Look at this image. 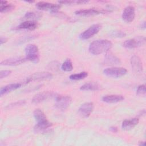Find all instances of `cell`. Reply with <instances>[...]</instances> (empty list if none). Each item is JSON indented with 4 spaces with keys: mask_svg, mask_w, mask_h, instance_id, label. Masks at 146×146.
Returning <instances> with one entry per match:
<instances>
[{
    "mask_svg": "<svg viewBox=\"0 0 146 146\" xmlns=\"http://www.w3.org/2000/svg\"><path fill=\"white\" fill-rule=\"evenodd\" d=\"M112 43L107 39L96 40L90 43L88 50L93 55H99L104 52H107L111 49Z\"/></svg>",
    "mask_w": 146,
    "mask_h": 146,
    "instance_id": "6da1fadb",
    "label": "cell"
},
{
    "mask_svg": "<svg viewBox=\"0 0 146 146\" xmlns=\"http://www.w3.org/2000/svg\"><path fill=\"white\" fill-rule=\"evenodd\" d=\"M34 116L37 121L36 124L34 127L35 132H44L52 126V123L47 120L44 113L41 110L36 109L34 111Z\"/></svg>",
    "mask_w": 146,
    "mask_h": 146,
    "instance_id": "7a4b0ae2",
    "label": "cell"
},
{
    "mask_svg": "<svg viewBox=\"0 0 146 146\" xmlns=\"http://www.w3.org/2000/svg\"><path fill=\"white\" fill-rule=\"evenodd\" d=\"M26 58L34 63L39 60V54L38 47L35 44H28L25 48Z\"/></svg>",
    "mask_w": 146,
    "mask_h": 146,
    "instance_id": "3957f363",
    "label": "cell"
},
{
    "mask_svg": "<svg viewBox=\"0 0 146 146\" xmlns=\"http://www.w3.org/2000/svg\"><path fill=\"white\" fill-rule=\"evenodd\" d=\"M55 105L56 107L60 110H65L71 103V98L69 96L57 95L55 98Z\"/></svg>",
    "mask_w": 146,
    "mask_h": 146,
    "instance_id": "277c9868",
    "label": "cell"
},
{
    "mask_svg": "<svg viewBox=\"0 0 146 146\" xmlns=\"http://www.w3.org/2000/svg\"><path fill=\"white\" fill-rule=\"evenodd\" d=\"M127 70L123 67L107 68L103 71V73L107 76L112 78H120L127 74Z\"/></svg>",
    "mask_w": 146,
    "mask_h": 146,
    "instance_id": "5b68a950",
    "label": "cell"
},
{
    "mask_svg": "<svg viewBox=\"0 0 146 146\" xmlns=\"http://www.w3.org/2000/svg\"><path fill=\"white\" fill-rule=\"evenodd\" d=\"M36 7L41 10L49 11L52 14H56L60 7V5L47 2H39L36 3Z\"/></svg>",
    "mask_w": 146,
    "mask_h": 146,
    "instance_id": "8992f818",
    "label": "cell"
},
{
    "mask_svg": "<svg viewBox=\"0 0 146 146\" xmlns=\"http://www.w3.org/2000/svg\"><path fill=\"white\" fill-rule=\"evenodd\" d=\"M101 27L100 24H95L91 26L80 34L79 38L82 40H86L91 38L99 31Z\"/></svg>",
    "mask_w": 146,
    "mask_h": 146,
    "instance_id": "52a82bcc",
    "label": "cell"
},
{
    "mask_svg": "<svg viewBox=\"0 0 146 146\" xmlns=\"http://www.w3.org/2000/svg\"><path fill=\"white\" fill-rule=\"evenodd\" d=\"M57 96L56 94L50 92V91H44L42 92L38 93L35 95L32 99L31 102L33 103L38 104L41 102H43L45 100H48L50 99H52L53 98H55Z\"/></svg>",
    "mask_w": 146,
    "mask_h": 146,
    "instance_id": "ba28073f",
    "label": "cell"
},
{
    "mask_svg": "<svg viewBox=\"0 0 146 146\" xmlns=\"http://www.w3.org/2000/svg\"><path fill=\"white\" fill-rule=\"evenodd\" d=\"M52 78V75L48 72H35L28 78H27L25 82L26 83H28L33 81H38V80H49Z\"/></svg>",
    "mask_w": 146,
    "mask_h": 146,
    "instance_id": "9c48e42d",
    "label": "cell"
},
{
    "mask_svg": "<svg viewBox=\"0 0 146 146\" xmlns=\"http://www.w3.org/2000/svg\"><path fill=\"white\" fill-rule=\"evenodd\" d=\"M145 42V37H138L126 40L123 43V46L127 48H135L143 46Z\"/></svg>",
    "mask_w": 146,
    "mask_h": 146,
    "instance_id": "30bf717a",
    "label": "cell"
},
{
    "mask_svg": "<svg viewBox=\"0 0 146 146\" xmlns=\"http://www.w3.org/2000/svg\"><path fill=\"white\" fill-rule=\"evenodd\" d=\"M94 109V104L92 102L84 103L80 106L78 110L79 115L84 118L88 117L92 113Z\"/></svg>",
    "mask_w": 146,
    "mask_h": 146,
    "instance_id": "8fae6325",
    "label": "cell"
},
{
    "mask_svg": "<svg viewBox=\"0 0 146 146\" xmlns=\"http://www.w3.org/2000/svg\"><path fill=\"white\" fill-rule=\"evenodd\" d=\"M135 17V9L132 6L126 7L122 13V19L127 23L132 22Z\"/></svg>",
    "mask_w": 146,
    "mask_h": 146,
    "instance_id": "7c38bea8",
    "label": "cell"
},
{
    "mask_svg": "<svg viewBox=\"0 0 146 146\" xmlns=\"http://www.w3.org/2000/svg\"><path fill=\"white\" fill-rule=\"evenodd\" d=\"M131 64L133 72L136 74H140L143 72L142 62L140 58L136 55H133L131 58Z\"/></svg>",
    "mask_w": 146,
    "mask_h": 146,
    "instance_id": "4fadbf2b",
    "label": "cell"
},
{
    "mask_svg": "<svg viewBox=\"0 0 146 146\" xmlns=\"http://www.w3.org/2000/svg\"><path fill=\"white\" fill-rule=\"evenodd\" d=\"M110 11L107 10H97L95 9L79 10L75 12V14L79 16H91L95 15H99L100 14H104L109 12Z\"/></svg>",
    "mask_w": 146,
    "mask_h": 146,
    "instance_id": "5bb4252c",
    "label": "cell"
},
{
    "mask_svg": "<svg viewBox=\"0 0 146 146\" xmlns=\"http://www.w3.org/2000/svg\"><path fill=\"white\" fill-rule=\"evenodd\" d=\"M27 60L26 58L14 57L6 59L1 62L2 66H17L21 64Z\"/></svg>",
    "mask_w": 146,
    "mask_h": 146,
    "instance_id": "9a60e30c",
    "label": "cell"
},
{
    "mask_svg": "<svg viewBox=\"0 0 146 146\" xmlns=\"http://www.w3.org/2000/svg\"><path fill=\"white\" fill-rule=\"evenodd\" d=\"M124 99L121 95H108L102 98V100L107 103H116L123 101Z\"/></svg>",
    "mask_w": 146,
    "mask_h": 146,
    "instance_id": "2e32d148",
    "label": "cell"
},
{
    "mask_svg": "<svg viewBox=\"0 0 146 146\" xmlns=\"http://www.w3.org/2000/svg\"><path fill=\"white\" fill-rule=\"evenodd\" d=\"M139 123V119L134 117L129 119H126L122 123L121 127L122 129L125 131L130 130L133 128Z\"/></svg>",
    "mask_w": 146,
    "mask_h": 146,
    "instance_id": "e0dca14e",
    "label": "cell"
},
{
    "mask_svg": "<svg viewBox=\"0 0 146 146\" xmlns=\"http://www.w3.org/2000/svg\"><path fill=\"white\" fill-rule=\"evenodd\" d=\"M37 23L35 21L28 20L22 22L18 27L17 29H24L28 30H34L37 27Z\"/></svg>",
    "mask_w": 146,
    "mask_h": 146,
    "instance_id": "ac0fdd59",
    "label": "cell"
},
{
    "mask_svg": "<svg viewBox=\"0 0 146 146\" xmlns=\"http://www.w3.org/2000/svg\"><path fill=\"white\" fill-rule=\"evenodd\" d=\"M22 86L21 83H11L7 84L5 86L2 87L1 88L0 90V95L2 96L5 94H6L10 92H11L13 91H14L19 87H21Z\"/></svg>",
    "mask_w": 146,
    "mask_h": 146,
    "instance_id": "d6986e66",
    "label": "cell"
},
{
    "mask_svg": "<svg viewBox=\"0 0 146 146\" xmlns=\"http://www.w3.org/2000/svg\"><path fill=\"white\" fill-rule=\"evenodd\" d=\"M104 62L106 64L110 65H116L121 63L120 60L111 53H107L105 55Z\"/></svg>",
    "mask_w": 146,
    "mask_h": 146,
    "instance_id": "ffe728a7",
    "label": "cell"
},
{
    "mask_svg": "<svg viewBox=\"0 0 146 146\" xmlns=\"http://www.w3.org/2000/svg\"><path fill=\"white\" fill-rule=\"evenodd\" d=\"M101 89V87L97 83L89 82L84 84L80 87L82 91H98Z\"/></svg>",
    "mask_w": 146,
    "mask_h": 146,
    "instance_id": "44dd1931",
    "label": "cell"
},
{
    "mask_svg": "<svg viewBox=\"0 0 146 146\" xmlns=\"http://www.w3.org/2000/svg\"><path fill=\"white\" fill-rule=\"evenodd\" d=\"M15 6L11 3H8V2L6 1H1V6H0V11L1 13H7L13 10L14 9Z\"/></svg>",
    "mask_w": 146,
    "mask_h": 146,
    "instance_id": "7402d4cb",
    "label": "cell"
},
{
    "mask_svg": "<svg viewBox=\"0 0 146 146\" xmlns=\"http://www.w3.org/2000/svg\"><path fill=\"white\" fill-rule=\"evenodd\" d=\"M61 69L66 72H69L72 70L73 66L71 60L70 59H67L62 64Z\"/></svg>",
    "mask_w": 146,
    "mask_h": 146,
    "instance_id": "603a6c76",
    "label": "cell"
},
{
    "mask_svg": "<svg viewBox=\"0 0 146 146\" xmlns=\"http://www.w3.org/2000/svg\"><path fill=\"white\" fill-rule=\"evenodd\" d=\"M88 76V72H81L78 74H72L70 76V79L72 80H82L83 79H84Z\"/></svg>",
    "mask_w": 146,
    "mask_h": 146,
    "instance_id": "cb8c5ba5",
    "label": "cell"
},
{
    "mask_svg": "<svg viewBox=\"0 0 146 146\" xmlns=\"http://www.w3.org/2000/svg\"><path fill=\"white\" fill-rule=\"evenodd\" d=\"M42 17V14L36 12H27L25 14L24 18L26 19H30L34 21L35 19H39Z\"/></svg>",
    "mask_w": 146,
    "mask_h": 146,
    "instance_id": "d4e9b609",
    "label": "cell"
},
{
    "mask_svg": "<svg viewBox=\"0 0 146 146\" xmlns=\"http://www.w3.org/2000/svg\"><path fill=\"white\" fill-rule=\"evenodd\" d=\"M88 2V1L83 0H74V1H59V3L66 5H81Z\"/></svg>",
    "mask_w": 146,
    "mask_h": 146,
    "instance_id": "484cf974",
    "label": "cell"
},
{
    "mask_svg": "<svg viewBox=\"0 0 146 146\" xmlns=\"http://www.w3.org/2000/svg\"><path fill=\"white\" fill-rule=\"evenodd\" d=\"M146 94L145 90V86L144 84H141L138 86L136 90V94L139 96H144Z\"/></svg>",
    "mask_w": 146,
    "mask_h": 146,
    "instance_id": "4316f807",
    "label": "cell"
},
{
    "mask_svg": "<svg viewBox=\"0 0 146 146\" xmlns=\"http://www.w3.org/2000/svg\"><path fill=\"white\" fill-rule=\"evenodd\" d=\"M110 36H111L112 37H115V38H123L124 36H125L126 34L122 31H120V30H116V31H112L110 33Z\"/></svg>",
    "mask_w": 146,
    "mask_h": 146,
    "instance_id": "83f0119b",
    "label": "cell"
},
{
    "mask_svg": "<svg viewBox=\"0 0 146 146\" xmlns=\"http://www.w3.org/2000/svg\"><path fill=\"white\" fill-rule=\"evenodd\" d=\"M25 103V100H20L19 102H14L12 104H9L7 105L5 108L6 109H10V108H13L14 107H17V106H21L23 105Z\"/></svg>",
    "mask_w": 146,
    "mask_h": 146,
    "instance_id": "f1b7e54d",
    "label": "cell"
},
{
    "mask_svg": "<svg viewBox=\"0 0 146 146\" xmlns=\"http://www.w3.org/2000/svg\"><path fill=\"white\" fill-rule=\"evenodd\" d=\"M11 73V71L10 70H2L0 72V78L3 79L7 77Z\"/></svg>",
    "mask_w": 146,
    "mask_h": 146,
    "instance_id": "f546056e",
    "label": "cell"
},
{
    "mask_svg": "<svg viewBox=\"0 0 146 146\" xmlns=\"http://www.w3.org/2000/svg\"><path fill=\"white\" fill-rule=\"evenodd\" d=\"M110 130L112 132L116 133V132H117V131H118V129H117V128L116 127H113V126H112V127H111L110 128Z\"/></svg>",
    "mask_w": 146,
    "mask_h": 146,
    "instance_id": "4dcf8cb0",
    "label": "cell"
},
{
    "mask_svg": "<svg viewBox=\"0 0 146 146\" xmlns=\"http://www.w3.org/2000/svg\"><path fill=\"white\" fill-rule=\"evenodd\" d=\"M7 40V39L6 37L1 36V39H0V43H1V44H2L5 43V42H6Z\"/></svg>",
    "mask_w": 146,
    "mask_h": 146,
    "instance_id": "1f68e13d",
    "label": "cell"
},
{
    "mask_svg": "<svg viewBox=\"0 0 146 146\" xmlns=\"http://www.w3.org/2000/svg\"><path fill=\"white\" fill-rule=\"evenodd\" d=\"M139 145H141V146H144L145 145V143L144 141H140V143L139 144Z\"/></svg>",
    "mask_w": 146,
    "mask_h": 146,
    "instance_id": "d6a6232c",
    "label": "cell"
},
{
    "mask_svg": "<svg viewBox=\"0 0 146 146\" xmlns=\"http://www.w3.org/2000/svg\"><path fill=\"white\" fill-rule=\"evenodd\" d=\"M141 28H142V29H145V22H143L141 25Z\"/></svg>",
    "mask_w": 146,
    "mask_h": 146,
    "instance_id": "836d02e7",
    "label": "cell"
}]
</instances>
